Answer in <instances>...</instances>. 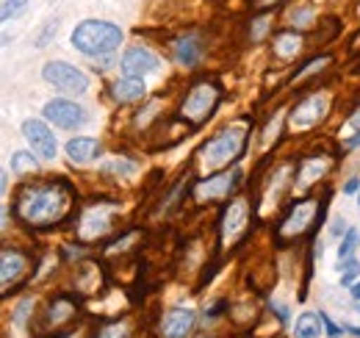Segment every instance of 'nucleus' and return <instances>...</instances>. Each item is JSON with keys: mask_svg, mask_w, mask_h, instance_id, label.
Wrapping results in <instances>:
<instances>
[{"mask_svg": "<svg viewBox=\"0 0 360 338\" xmlns=\"http://www.w3.org/2000/svg\"><path fill=\"white\" fill-rule=\"evenodd\" d=\"M70 206H72V189L64 180H53V183L28 186L17 200V213L22 222L34 227H47L61 222Z\"/></svg>", "mask_w": 360, "mask_h": 338, "instance_id": "obj_1", "label": "nucleus"}, {"mask_svg": "<svg viewBox=\"0 0 360 338\" xmlns=\"http://www.w3.org/2000/svg\"><path fill=\"white\" fill-rule=\"evenodd\" d=\"M122 42V31L114 23L86 20L72 31V47L84 56H108Z\"/></svg>", "mask_w": 360, "mask_h": 338, "instance_id": "obj_2", "label": "nucleus"}, {"mask_svg": "<svg viewBox=\"0 0 360 338\" xmlns=\"http://www.w3.org/2000/svg\"><path fill=\"white\" fill-rule=\"evenodd\" d=\"M244 147H247V130L244 127H227L200 150V156H202L205 169H219L230 161H236L244 153Z\"/></svg>", "mask_w": 360, "mask_h": 338, "instance_id": "obj_3", "label": "nucleus"}, {"mask_svg": "<svg viewBox=\"0 0 360 338\" xmlns=\"http://www.w3.org/2000/svg\"><path fill=\"white\" fill-rule=\"evenodd\" d=\"M219 97H222V92H219L217 84H197V86H191V92L186 94L180 111H183V117H186L191 125H202V123L214 114Z\"/></svg>", "mask_w": 360, "mask_h": 338, "instance_id": "obj_4", "label": "nucleus"}, {"mask_svg": "<svg viewBox=\"0 0 360 338\" xmlns=\"http://www.w3.org/2000/svg\"><path fill=\"white\" fill-rule=\"evenodd\" d=\"M42 78H45L47 84L56 86L58 92H70V94H81V92L89 89V78L78 67H72L67 61H50V64H45Z\"/></svg>", "mask_w": 360, "mask_h": 338, "instance_id": "obj_5", "label": "nucleus"}, {"mask_svg": "<svg viewBox=\"0 0 360 338\" xmlns=\"http://www.w3.org/2000/svg\"><path fill=\"white\" fill-rule=\"evenodd\" d=\"M45 117L53 125L64 127V130H75L86 123V111L70 100H50L45 106Z\"/></svg>", "mask_w": 360, "mask_h": 338, "instance_id": "obj_6", "label": "nucleus"}, {"mask_svg": "<svg viewBox=\"0 0 360 338\" xmlns=\"http://www.w3.org/2000/svg\"><path fill=\"white\" fill-rule=\"evenodd\" d=\"M158 67H161L158 56L150 53L147 47H131V50H125V56H122V73L131 75V78H144V75L155 73Z\"/></svg>", "mask_w": 360, "mask_h": 338, "instance_id": "obj_7", "label": "nucleus"}, {"mask_svg": "<svg viewBox=\"0 0 360 338\" xmlns=\"http://www.w3.org/2000/svg\"><path fill=\"white\" fill-rule=\"evenodd\" d=\"M319 203L314 200H305V203H300L294 211L288 213V219L280 225V236L283 239H297L300 233H305L308 227H311V222L316 219V213H319Z\"/></svg>", "mask_w": 360, "mask_h": 338, "instance_id": "obj_8", "label": "nucleus"}, {"mask_svg": "<svg viewBox=\"0 0 360 338\" xmlns=\"http://www.w3.org/2000/svg\"><path fill=\"white\" fill-rule=\"evenodd\" d=\"M238 177H241L238 169L236 172H225V175H217V177H205V180L197 183L194 194H197V200H222V197H227L238 186Z\"/></svg>", "mask_w": 360, "mask_h": 338, "instance_id": "obj_9", "label": "nucleus"}, {"mask_svg": "<svg viewBox=\"0 0 360 338\" xmlns=\"http://www.w3.org/2000/svg\"><path fill=\"white\" fill-rule=\"evenodd\" d=\"M25 269H28L25 255L17 253V250H3L0 253V294L8 292L14 283H20Z\"/></svg>", "mask_w": 360, "mask_h": 338, "instance_id": "obj_10", "label": "nucleus"}, {"mask_svg": "<svg viewBox=\"0 0 360 338\" xmlns=\"http://www.w3.org/2000/svg\"><path fill=\"white\" fill-rule=\"evenodd\" d=\"M22 133H25V139H28V144H31V150L37 156H42V158H53L56 156V136L50 133V127L45 123L28 120L22 125Z\"/></svg>", "mask_w": 360, "mask_h": 338, "instance_id": "obj_11", "label": "nucleus"}, {"mask_svg": "<svg viewBox=\"0 0 360 338\" xmlns=\"http://www.w3.org/2000/svg\"><path fill=\"white\" fill-rule=\"evenodd\" d=\"M324 114H327V100L321 94H314L297 106V111L291 114V123L294 127H311L319 120H324Z\"/></svg>", "mask_w": 360, "mask_h": 338, "instance_id": "obj_12", "label": "nucleus"}, {"mask_svg": "<svg viewBox=\"0 0 360 338\" xmlns=\"http://www.w3.org/2000/svg\"><path fill=\"white\" fill-rule=\"evenodd\" d=\"M194 327V311L175 308L164 316V336L167 338H186Z\"/></svg>", "mask_w": 360, "mask_h": 338, "instance_id": "obj_13", "label": "nucleus"}, {"mask_svg": "<svg viewBox=\"0 0 360 338\" xmlns=\"http://www.w3.org/2000/svg\"><path fill=\"white\" fill-rule=\"evenodd\" d=\"M67 156L72 164H89L100 156V142L97 139H86V136H78L72 142H67Z\"/></svg>", "mask_w": 360, "mask_h": 338, "instance_id": "obj_14", "label": "nucleus"}, {"mask_svg": "<svg viewBox=\"0 0 360 338\" xmlns=\"http://www.w3.org/2000/svg\"><path fill=\"white\" fill-rule=\"evenodd\" d=\"M114 211L111 206H97V208H91L86 216H84V222H81V236L84 239H97L100 233H105L108 230V213Z\"/></svg>", "mask_w": 360, "mask_h": 338, "instance_id": "obj_15", "label": "nucleus"}, {"mask_svg": "<svg viewBox=\"0 0 360 338\" xmlns=\"http://www.w3.org/2000/svg\"><path fill=\"white\" fill-rule=\"evenodd\" d=\"M202 56V44L194 34H186L175 42V58H178L183 67H194Z\"/></svg>", "mask_w": 360, "mask_h": 338, "instance_id": "obj_16", "label": "nucleus"}, {"mask_svg": "<svg viewBox=\"0 0 360 338\" xmlns=\"http://www.w3.org/2000/svg\"><path fill=\"white\" fill-rule=\"evenodd\" d=\"M144 81L141 78H131V75H125V78H120L117 84H114V97L120 100V103H134V100H141L144 97Z\"/></svg>", "mask_w": 360, "mask_h": 338, "instance_id": "obj_17", "label": "nucleus"}, {"mask_svg": "<svg viewBox=\"0 0 360 338\" xmlns=\"http://www.w3.org/2000/svg\"><path fill=\"white\" fill-rule=\"evenodd\" d=\"M244 222H247V203L244 200H236L225 213V225H222L225 236H236L244 227Z\"/></svg>", "mask_w": 360, "mask_h": 338, "instance_id": "obj_18", "label": "nucleus"}, {"mask_svg": "<svg viewBox=\"0 0 360 338\" xmlns=\"http://www.w3.org/2000/svg\"><path fill=\"white\" fill-rule=\"evenodd\" d=\"M300 50H302V37H300V34L283 31V34L277 37V44H274V53H277L280 58H291V56H297Z\"/></svg>", "mask_w": 360, "mask_h": 338, "instance_id": "obj_19", "label": "nucleus"}, {"mask_svg": "<svg viewBox=\"0 0 360 338\" xmlns=\"http://www.w3.org/2000/svg\"><path fill=\"white\" fill-rule=\"evenodd\" d=\"M294 333H297V338H319V333H321V316H316V313H302V316L297 319Z\"/></svg>", "mask_w": 360, "mask_h": 338, "instance_id": "obj_20", "label": "nucleus"}, {"mask_svg": "<svg viewBox=\"0 0 360 338\" xmlns=\"http://www.w3.org/2000/svg\"><path fill=\"white\" fill-rule=\"evenodd\" d=\"M324 169H327V164L324 161H319V158H308V161H302V169H300V189L302 186H311L314 180H319L321 175H324Z\"/></svg>", "mask_w": 360, "mask_h": 338, "instance_id": "obj_21", "label": "nucleus"}, {"mask_svg": "<svg viewBox=\"0 0 360 338\" xmlns=\"http://www.w3.org/2000/svg\"><path fill=\"white\" fill-rule=\"evenodd\" d=\"M103 172H105V175H134L136 164L134 161H128V158H117V161L103 164Z\"/></svg>", "mask_w": 360, "mask_h": 338, "instance_id": "obj_22", "label": "nucleus"}, {"mask_svg": "<svg viewBox=\"0 0 360 338\" xmlns=\"http://www.w3.org/2000/svg\"><path fill=\"white\" fill-rule=\"evenodd\" d=\"M358 242H360L358 230H347V236H344V242H341V247H338V258H341V261L352 258L355 247H358Z\"/></svg>", "mask_w": 360, "mask_h": 338, "instance_id": "obj_23", "label": "nucleus"}, {"mask_svg": "<svg viewBox=\"0 0 360 338\" xmlns=\"http://www.w3.org/2000/svg\"><path fill=\"white\" fill-rule=\"evenodd\" d=\"M25 6H28V0H6V3L0 6V23L11 20V17H14V14H20Z\"/></svg>", "mask_w": 360, "mask_h": 338, "instance_id": "obj_24", "label": "nucleus"}, {"mask_svg": "<svg viewBox=\"0 0 360 338\" xmlns=\"http://www.w3.org/2000/svg\"><path fill=\"white\" fill-rule=\"evenodd\" d=\"M341 269H344V275H341V286H352L355 277H358V272H360V263L358 261H352V258H347V263H344Z\"/></svg>", "mask_w": 360, "mask_h": 338, "instance_id": "obj_25", "label": "nucleus"}, {"mask_svg": "<svg viewBox=\"0 0 360 338\" xmlns=\"http://www.w3.org/2000/svg\"><path fill=\"white\" fill-rule=\"evenodd\" d=\"M11 167H14V172H28V169H37V161L31 158V153H14Z\"/></svg>", "mask_w": 360, "mask_h": 338, "instance_id": "obj_26", "label": "nucleus"}, {"mask_svg": "<svg viewBox=\"0 0 360 338\" xmlns=\"http://www.w3.org/2000/svg\"><path fill=\"white\" fill-rule=\"evenodd\" d=\"M311 20H314V8H311V6H305V8L300 6V8H294V14H291V23H294V25H308Z\"/></svg>", "mask_w": 360, "mask_h": 338, "instance_id": "obj_27", "label": "nucleus"}, {"mask_svg": "<svg viewBox=\"0 0 360 338\" xmlns=\"http://www.w3.org/2000/svg\"><path fill=\"white\" fill-rule=\"evenodd\" d=\"M100 338H128V325H122V322H117V325H108Z\"/></svg>", "mask_w": 360, "mask_h": 338, "instance_id": "obj_28", "label": "nucleus"}, {"mask_svg": "<svg viewBox=\"0 0 360 338\" xmlns=\"http://www.w3.org/2000/svg\"><path fill=\"white\" fill-rule=\"evenodd\" d=\"M321 325H324V330H327V336H330V338L341 336V327H338V325H335V322H333L327 313H321Z\"/></svg>", "mask_w": 360, "mask_h": 338, "instance_id": "obj_29", "label": "nucleus"}, {"mask_svg": "<svg viewBox=\"0 0 360 338\" xmlns=\"http://www.w3.org/2000/svg\"><path fill=\"white\" fill-rule=\"evenodd\" d=\"M274 311H277V316H280V322H288V311H285V305H277Z\"/></svg>", "mask_w": 360, "mask_h": 338, "instance_id": "obj_30", "label": "nucleus"}, {"mask_svg": "<svg viewBox=\"0 0 360 338\" xmlns=\"http://www.w3.org/2000/svg\"><path fill=\"white\" fill-rule=\"evenodd\" d=\"M358 180H355V177H352V180H349V183H347V186H344V192H347V194H352V192H358Z\"/></svg>", "mask_w": 360, "mask_h": 338, "instance_id": "obj_31", "label": "nucleus"}, {"mask_svg": "<svg viewBox=\"0 0 360 338\" xmlns=\"http://www.w3.org/2000/svg\"><path fill=\"white\" fill-rule=\"evenodd\" d=\"M355 147H360V130H358V136H352V139L347 142V150H355Z\"/></svg>", "mask_w": 360, "mask_h": 338, "instance_id": "obj_32", "label": "nucleus"}, {"mask_svg": "<svg viewBox=\"0 0 360 338\" xmlns=\"http://www.w3.org/2000/svg\"><path fill=\"white\" fill-rule=\"evenodd\" d=\"M274 3H280V0H255L258 8H266V6H274Z\"/></svg>", "mask_w": 360, "mask_h": 338, "instance_id": "obj_33", "label": "nucleus"}, {"mask_svg": "<svg viewBox=\"0 0 360 338\" xmlns=\"http://www.w3.org/2000/svg\"><path fill=\"white\" fill-rule=\"evenodd\" d=\"M344 330H347V333H352V336H355V338H360V327H352V325H347Z\"/></svg>", "mask_w": 360, "mask_h": 338, "instance_id": "obj_34", "label": "nucleus"}, {"mask_svg": "<svg viewBox=\"0 0 360 338\" xmlns=\"http://www.w3.org/2000/svg\"><path fill=\"white\" fill-rule=\"evenodd\" d=\"M3 189H6V172L0 169V194H3Z\"/></svg>", "mask_w": 360, "mask_h": 338, "instance_id": "obj_35", "label": "nucleus"}, {"mask_svg": "<svg viewBox=\"0 0 360 338\" xmlns=\"http://www.w3.org/2000/svg\"><path fill=\"white\" fill-rule=\"evenodd\" d=\"M352 296L360 299V283H352Z\"/></svg>", "mask_w": 360, "mask_h": 338, "instance_id": "obj_36", "label": "nucleus"}, {"mask_svg": "<svg viewBox=\"0 0 360 338\" xmlns=\"http://www.w3.org/2000/svg\"><path fill=\"white\" fill-rule=\"evenodd\" d=\"M3 219H6V208H0V227H3V225H6V222H3Z\"/></svg>", "mask_w": 360, "mask_h": 338, "instance_id": "obj_37", "label": "nucleus"}, {"mask_svg": "<svg viewBox=\"0 0 360 338\" xmlns=\"http://www.w3.org/2000/svg\"><path fill=\"white\" fill-rule=\"evenodd\" d=\"M358 203H360V200H358Z\"/></svg>", "mask_w": 360, "mask_h": 338, "instance_id": "obj_38", "label": "nucleus"}]
</instances>
